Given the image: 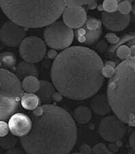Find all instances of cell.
Masks as SVG:
<instances>
[{"mask_svg": "<svg viewBox=\"0 0 135 154\" xmlns=\"http://www.w3.org/2000/svg\"><path fill=\"white\" fill-rule=\"evenodd\" d=\"M103 62L95 51L84 47L66 48L54 59L53 86L67 98L81 100L94 96L104 83Z\"/></svg>", "mask_w": 135, "mask_h": 154, "instance_id": "1", "label": "cell"}, {"mask_svg": "<svg viewBox=\"0 0 135 154\" xmlns=\"http://www.w3.org/2000/svg\"><path fill=\"white\" fill-rule=\"evenodd\" d=\"M31 121L30 131L20 138L27 154H68L75 147V122L63 108L50 104L38 106Z\"/></svg>", "mask_w": 135, "mask_h": 154, "instance_id": "2", "label": "cell"}, {"mask_svg": "<svg viewBox=\"0 0 135 154\" xmlns=\"http://www.w3.org/2000/svg\"><path fill=\"white\" fill-rule=\"evenodd\" d=\"M70 0H0L11 21L25 29L48 26L62 14Z\"/></svg>", "mask_w": 135, "mask_h": 154, "instance_id": "3", "label": "cell"}, {"mask_svg": "<svg viewBox=\"0 0 135 154\" xmlns=\"http://www.w3.org/2000/svg\"><path fill=\"white\" fill-rule=\"evenodd\" d=\"M134 56L123 60L107 86V99L111 109L119 119L131 126L135 123Z\"/></svg>", "mask_w": 135, "mask_h": 154, "instance_id": "4", "label": "cell"}, {"mask_svg": "<svg viewBox=\"0 0 135 154\" xmlns=\"http://www.w3.org/2000/svg\"><path fill=\"white\" fill-rule=\"evenodd\" d=\"M23 95L20 79L12 72L0 68V122L8 119L16 112Z\"/></svg>", "mask_w": 135, "mask_h": 154, "instance_id": "5", "label": "cell"}, {"mask_svg": "<svg viewBox=\"0 0 135 154\" xmlns=\"http://www.w3.org/2000/svg\"><path fill=\"white\" fill-rule=\"evenodd\" d=\"M74 32L62 21H55L44 30L45 44L54 50H64L72 44Z\"/></svg>", "mask_w": 135, "mask_h": 154, "instance_id": "6", "label": "cell"}, {"mask_svg": "<svg viewBox=\"0 0 135 154\" xmlns=\"http://www.w3.org/2000/svg\"><path fill=\"white\" fill-rule=\"evenodd\" d=\"M19 53L25 61L32 63H38L44 57L47 53V46L40 38H25L19 45Z\"/></svg>", "mask_w": 135, "mask_h": 154, "instance_id": "7", "label": "cell"}, {"mask_svg": "<svg viewBox=\"0 0 135 154\" xmlns=\"http://www.w3.org/2000/svg\"><path fill=\"white\" fill-rule=\"evenodd\" d=\"M126 130V124L113 115L104 118L98 126V132L101 137L111 143L120 140L124 137Z\"/></svg>", "mask_w": 135, "mask_h": 154, "instance_id": "8", "label": "cell"}, {"mask_svg": "<svg viewBox=\"0 0 135 154\" xmlns=\"http://www.w3.org/2000/svg\"><path fill=\"white\" fill-rule=\"evenodd\" d=\"M26 35V29L12 21H8L0 27V40L8 47L19 46Z\"/></svg>", "mask_w": 135, "mask_h": 154, "instance_id": "9", "label": "cell"}, {"mask_svg": "<svg viewBox=\"0 0 135 154\" xmlns=\"http://www.w3.org/2000/svg\"><path fill=\"white\" fill-rule=\"evenodd\" d=\"M62 14L63 23L71 29H78L83 26L87 20L85 10L81 6L68 4Z\"/></svg>", "mask_w": 135, "mask_h": 154, "instance_id": "10", "label": "cell"}, {"mask_svg": "<svg viewBox=\"0 0 135 154\" xmlns=\"http://www.w3.org/2000/svg\"><path fill=\"white\" fill-rule=\"evenodd\" d=\"M130 22L129 14H123L118 11L114 12H103L102 14V23L109 30L119 32L124 30Z\"/></svg>", "mask_w": 135, "mask_h": 154, "instance_id": "11", "label": "cell"}, {"mask_svg": "<svg viewBox=\"0 0 135 154\" xmlns=\"http://www.w3.org/2000/svg\"><path fill=\"white\" fill-rule=\"evenodd\" d=\"M8 125L12 134L22 137L28 134L30 131L32 121L26 115L16 113L12 115Z\"/></svg>", "mask_w": 135, "mask_h": 154, "instance_id": "12", "label": "cell"}, {"mask_svg": "<svg viewBox=\"0 0 135 154\" xmlns=\"http://www.w3.org/2000/svg\"><path fill=\"white\" fill-rule=\"evenodd\" d=\"M118 43L111 47L110 53L115 55L120 60H125L132 56H134V36L128 35L124 36Z\"/></svg>", "mask_w": 135, "mask_h": 154, "instance_id": "13", "label": "cell"}, {"mask_svg": "<svg viewBox=\"0 0 135 154\" xmlns=\"http://www.w3.org/2000/svg\"><path fill=\"white\" fill-rule=\"evenodd\" d=\"M102 34V29L97 31H91L82 26L76 29L75 35L78 42L87 45H93L97 42Z\"/></svg>", "mask_w": 135, "mask_h": 154, "instance_id": "14", "label": "cell"}, {"mask_svg": "<svg viewBox=\"0 0 135 154\" xmlns=\"http://www.w3.org/2000/svg\"><path fill=\"white\" fill-rule=\"evenodd\" d=\"M90 106L95 113L100 115H106L111 112L107 97L104 94H98L91 100Z\"/></svg>", "mask_w": 135, "mask_h": 154, "instance_id": "15", "label": "cell"}, {"mask_svg": "<svg viewBox=\"0 0 135 154\" xmlns=\"http://www.w3.org/2000/svg\"><path fill=\"white\" fill-rule=\"evenodd\" d=\"M38 70L34 63L27 62V61H21L17 64L15 68V75L18 79H25V77L33 76L37 77L38 76Z\"/></svg>", "mask_w": 135, "mask_h": 154, "instance_id": "16", "label": "cell"}, {"mask_svg": "<svg viewBox=\"0 0 135 154\" xmlns=\"http://www.w3.org/2000/svg\"><path fill=\"white\" fill-rule=\"evenodd\" d=\"M55 92V87L53 84L47 81H40L39 88L36 92L40 100L46 104H50L53 102V95Z\"/></svg>", "mask_w": 135, "mask_h": 154, "instance_id": "17", "label": "cell"}, {"mask_svg": "<svg viewBox=\"0 0 135 154\" xmlns=\"http://www.w3.org/2000/svg\"><path fill=\"white\" fill-rule=\"evenodd\" d=\"M74 117L78 124H87L91 119V111L87 106H78L74 111Z\"/></svg>", "mask_w": 135, "mask_h": 154, "instance_id": "18", "label": "cell"}, {"mask_svg": "<svg viewBox=\"0 0 135 154\" xmlns=\"http://www.w3.org/2000/svg\"><path fill=\"white\" fill-rule=\"evenodd\" d=\"M21 103L24 109L29 111H34L39 106L40 99L34 94H25L21 97Z\"/></svg>", "mask_w": 135, "mask_h": 154, "instance_id": "19", "label": "cell"}, {"mask_svg": "<svg viewBox=\"0 0 135 154\" xmlns=\"http://www.w3.org/2000/svg\"><path fill=\"white\" fill-rule=\"evenodd\" d=\"M23 90L30 94L36 93L40 86V81L37 77L30 76L25 77L21 84Z\"/></svg>", "mask_w": 135, "mask_h": 154, "instance_id": "20", "label": "cell"}, {"mask_svg": "<svg viewBox=\"0 0 135 154\" xmlns=\"http://www.w3.org/2000/svg\"><path fill=\"white\" fill-rule=\"evenodd\" d=\"M0 63L6 68H14L17 63V59L12 53L4 52L0 54Z\"/></svg>", "mask_w": 135, "mask_h": 154, "instance_id": "21", "label": "cell"}, {"mask_svg": "<svg viewBox=\"0 0 135 154\" xmlns=\"http://www.w3.org/2000/svg\"><path fill=\"white\" fill-rule=\"evenodd\" d=\"M17 144V138L14 135L7 134L5 137L0 138V146L4 149H11L14 148L15 145Z\"/></svg>", "mask_w": 135, "mask_h": 154, "instance_id": "22", "label": "cell"}, {"mask_svg": "<svg viewBox=\"0 0 135 154\" xmlns=\"http://www.w3.org/2000/svg\"><path fill=\"white\" fill-rule=\"evenodd\" d=\"M116 65L113 61H106L103 64V67L102 69V74L104 77L111 79L115 72Z\"/></svg>", "mask_w": 135, "mask_h": 154, "instance_id": "23", "label": "cell"}, {"mask_svg": "<svg viewBox=\"0 0 135 154\" xmlns=\"http://www.w3.org/2000/svg\"><path fill=\"white\" fill-rule=\"evenodd\" d=\"M85 27L91 31H97L101 29L102 22L96 18L90 17L87 19L85 21Z\"/></svg>", "mask_w": 135, "mask_h": 154, "instance_id": "24", "label": "cell"}, {"mask_svg": "<svg viewBox=\"0 0 135 154\" xmlns=\"http://www.w3.org/2000/svg\"><path fill=\"white\" fill-rule=\"evenodd\" d=\"M118 0H104L103 4V8L105 12H114L118 10L119 4Z\"/></svg>", "mask_w": 135, "mask_h": 154, "instance_id": "25", "label": "cell"}, {"mask_svg": "<svg viewBox=\"0 0 135 154\" xmlns=\"http://www.w3.org/2000/svg\"><path fill=\"white\" fill-rule=\"evenodd\" d=\"M132 6L131 2L126 0H122V1L119 2L118 11L119 13L123 14H129L130 12L132 11Z\"/></svg>", "mask_w": 135, "mask_h": 154, "instance_id": "26", "label": "cell"}, {"mask_svg": "<svg viewBox=\"0 0 135 154\" xmlns=\"http://www.w3.org/2000/svg\"><path fill=\"white\" fill-rule=\"evenodd\" d=\"M91 151L94 154H113L108 149V147L103 143H98L94 146Z\"/></svg>", "mask_w": 135, "mask_h": 154, "instance_id": "27", "label": "cell"}, {"mask_svg": "<svg viewBox=\"0 0 135 154\" xmlns=\"http://www.w3.org/2000/svg\"><path fill=\"white\" fill-rule=\"evenodd\" d=\"M105 38L106 41L112 45H116L117 43H118L119 40H120L118 35L114 34V33H108V34H106L105 35Z\"/></svg>", "mask_w": 135, "mask_h": 154, "instance_id": "28", "label": "cell"}, {"mask_svg": "<svg viewBox=\"0 0 135 154\" xmlns=\"http://www.w3.org/2000/svg\"><path fill=\"white\" fill-rule=\"evenodd\" d=\"M96 0H70L69 4L82 6L83 5H91L95 2Z\"/></svg>", "mask_w": 135, "mask_h": 154, "instance_id": "29", "label": "cell"}, {"mask_svg": "<svg viewBox=\"0 0 135 154\" xmlns=\"http://www.w3.org/2000/svg\"><path fill=\"white\" fill-rule=\"evenodd\" d=\"M8 125L5 122H0V137H3L8 134Z\"/></svg>", "mask_w": 135, "mask_h": 154, "instance_id": "30", "label": "cell"}, {"mask_svg": "<svg viewBox=\"0 0 135 154\" xmlns=\"http://www.w3.org/2000/svg\"><path fill=\"white\" fill-rule=\"evenodd\" d=\"M5 154H25L23 151H22L19 148H12L8 150Z\"/></svg>", "mask_w": 135, "mask_h": 154, "instance_id": "31", "label": "cell"}, {"mask_svg": "<svg viewBox=\"0 0 135 154\" xmlns=\"http://www.w3.org/2000/svg\"><path fill=\"white\" fill-rule=\"evenodd\" d=\"M81 151L83 154H90L91 152V149L87 145H83L81 147Z\"/></svg>", "mask_w": 135, "mask_h": 154, "instance_id": "32", "label": "cell"}, {"mask_svg": "<svg viewBox=\"0 0 135 154\" xmlns=\"http://www.w3.org/2000/svg\"><path fill=\"white\" fill-rule=\"evenodd\" d=\"M63 98V96L59 92H55L53 95V101H56V102H60Z\"/></svg>", "mask_w": 135, "mask_h": 154, "instance_id": "33", "label": "cell"}, {"mask_svg": "<svg viewBox=\"0 0 135 154\" xmlns=\"http://www.w3.org/2000/svg\"><path fill=\"white\" fill-rule=\"evenodd\" d=\"M134 132H133L132 133V134L130 137V139H129V143H130V147L132 149V150H134V145H135V142H134Z\"/></svg>", "mask_w": 135, "mask_h": 154, "instance_id": "34", "label": "cell"}, {"mask_svg": "<svg viewBox=\"0 0 135 154\" xmlns=\"http://www.w3.org/2000/svg\"><path fill=\"white\" fill-rule=\"evenodd\" d=\"M58 54L56 52V51L54 49H51V50H49L48 51L47 53V55L49 58L50 59H55L56 57H57V55Z\"/></svg>", "mask_w": 135, "mask_h": 154, "instance_id": "35", "label": "cell"}, {"mask_svg": "<svg viewBox=\"0 0 135 154\" xmlns=\"http://www.w3.org/2000/svg\"><path fill=\"white\" fill-rule=\"evenodd\" d=\"M103 42H100V43L99 44V45L97 46V47L98 48L99 50L100 51H104L106 48V43H104V45L103 46Z\"/></svg>", "mask_w": 135, "mask_h": 154, "instance_id": "36", "label": "cell"}, {"mask_svg": "<svg viewBox=\"0 0 135 154\" xmlns=\"http://www.w3.org/2000/svg\"><path fill=\"white\" fill-rule=\"evenodd\" d=\"M70 154H83L82 153H70Z\"/></svg>", "mask_w": 135, "mask_h": 154, "instance_id": "37", "label": "cell"}, {"mask_svg": "<svg viewBox=\"0 0 135 154\" xmlns=\"http://www.w3.org/2000/svg\"><path fill=\"white\" fill-rule=\"evenodd\" d=\"M126 1H128V2H133L134 0H126Z\"/></svg>", "mask_w": 135, "mask_h": 154, "instance_id": "38", "label": "cell"}, {"mask_svg": "<svg viewBox=\"0 0 135 154\" xmlns=\"http://www.w3.org/2000/svg\"><path fill=\"white\" fill-rule=\"evenodd\" d=\"M118 1H119V2H121V1H122V0H118Z\"/></svg>", "mask_w": 135, "mask_h": 154, "instance_id": "39", "label": "cell"}, {"mask_svg": "<svg viewBox=\"0 0 135 154\" xmlns=\"http://www.w3.org/2000/svg\"></svg>", "mask_w": 135, "mask_h": 154, "instance_id": "40", "label": "cell"}]
</instances>
